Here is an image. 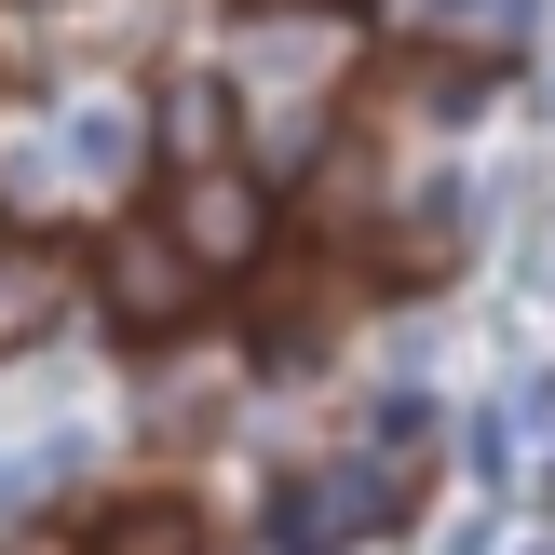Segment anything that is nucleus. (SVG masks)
Here are the masks:
<instances>
[{"label": "nucleus", "mask_w": 555, "mask_h": 555, "mask_svg": "<svg viewBox=\"0 0 555 555\" xmlns=\"http://www.w3.org/2000/svg\"><path fill=\"white\" fill-rule=\"evenodd\" d=\"M475 108H488V68H475V54H434V41H406V68L393 81H379V122H434V135H448V122H475Z\"/></svg>", "instance_id": "nucleus-6"}, {"label": "nucleus", "mask_w": 555, "mask_h": 555, "mask_svg": "<svg viewBox=\"0 0 555 555\" xmlns=\"http://www.w3.org/2000/svg\"><path fill=\"white\" fill-rule=\"evenodd\" d=\"M54 150H68L81 204H122L135 150H150V108H135V95H68V108H54Z\"/></svg>", "instance_id": "nucleus-5"}, {"label": "nucleus", "mask_w": 555, "mask_h": 555, "mask_svg": "<svg viewBox=\"0 0 555 555\" xmlns=\"http://www.w3.org/2000/svg\"><path fill=\"white\" fill-rule=\"evenodd\" d=\"M81 555H204V515H190L177 488H150V502L95 515V542H81Z\"/></svg>", "instance_id": "nucleus-9"}, {"label": "nucleus", "mask_w": 555, "mask_h": 555, "mask_svg": "<svg viewBox=\"0 0 555 555\" xmlns=\"http://www.w3.org/2000/svg\"><path fill=\"white\" fill-rule=\"evenodd\" d=\"M163 231L190 244V271H204V285H231V271H258V258H271L285 204H271V177H258L244 150H217V163H177V190H163Z\"/></svg>", "instance_id": "nucleus-2"}, {"label": "nucleus", "mask_w": 555, "mask_h": 555, "mask_svg": "<svg viewBox=\"0 0 555 555\" xmlns=\"http://www.w3.org/2000/svg\"><path fill=\"white\" fill-rule=\"evenodd\" d=\"M244 135V108H231V68H190V81H163V108H150V150L163 163H217Z\"/></svg>", "instance_id": "nucleus-7"}, {"label": "nucleus", "mask_w": 555, "mask_h": 555, "mask_svg": "<svg viewBox=\"0 0 555 555\" xmlns=\"http://www.w3.org/2000/svg\"><path fill=\"white\" fill-rule=\"evenodd\" d=\"M14 555H81V542H14Z\"/></svg>", "instance_id": "nucleus-11"}, {"label": "nucleus", "mask_w": 555, "mask_h": 555, "mask_svg": "<svg viewBox=\"0 0 555 555\" xmlns=\"http://www.w3.org/2000/svg\"><path fill=\"white\" fill-rule=\"evenodd\" d=\"M325 14H352V0H325Z\"/></svg>", "instance_id": "nucleus-13"}, {"label": "nucleus", "mask_w": 555, "mask_h": 555, "mask_svg": "<svg viewBox=\"0 0 555 555\" xmlns=\"http://www.w3.org/2000/svg\"><path fill=\"white\" fill-rule=\"evenodd\" d=\"M406 41L475 54V68H529V54L555 41V0H421V14H406Z\"/></svg>", "instance_id": "nucleus-4"}, {"label": "nucleus", "mask_w": 555, "mask_h": 555, "mask_svg": "<svg viewBox=\"0 0 555 555\" xmlns=\"http://www.w3.org/2000/svg\"><path fill=\"white\" fill-rule=\"evenodd\" d=\"M406 488H421V448L366 434L352 461H325V475H285V488H271V555H339V542L393 529Z\"/></svg>", "instance_id": "nucleus-1"}, {"label": "nucleus", "mask_w": 555, "mask_h": 555, "mask_svg": "<svg viewBox=\"0 0 555 555\" xmlns=\"http://www.w3.org/2000/svg\"><path fill=\"white\" fill-rule=\"evenodd\" d=\"M542 108H555V41H542Z\"/></svg>", "instance_id": "nucleus-12"}, {"label": "nucleus", "mask_w": 555, "mask_h": 555, "mask_svg": "<svg viewBox=\"0 0 555 555\" xmlns=\"http://www.w3.org/2000/svg\"><path fill=\"white\" fill-rule=\"evenodd\" d=\"M95 298H108V325H122V339H177V325L204 312V271H190V244L163 231V217H108Z\"/></svg>", "instance_id": "nucleus-3"}, {"label": "nucleus", "mask_w": 555, "mask_h": 555, "mask_svg": "<svg viewBox=\"0 0 555 555\" xmlns=\"http://www.w3.org/2000/svg\"><path fill=\"white\" fill-rule=\"evenodd\" d=\"M68 285H81V271L54 258V244H0V352L54 339V325H68Z\"/></svg>", "instance_id": "nucleus-8"}, {"label": "nucleus", "mask_w": 555, "mask_h": 555, "mask_svg": "<svg viewBox=\"0 0 555 555\" xmlns=\"http://www.w3.org/2000/svg\"><path fill=\"white\" fill-rule=\"evenodd\" d=\"M14 54H27V27H14V14H0V68H14Z\"/></svg>", "instance_id": "nucleus-10"}]
</instances>
